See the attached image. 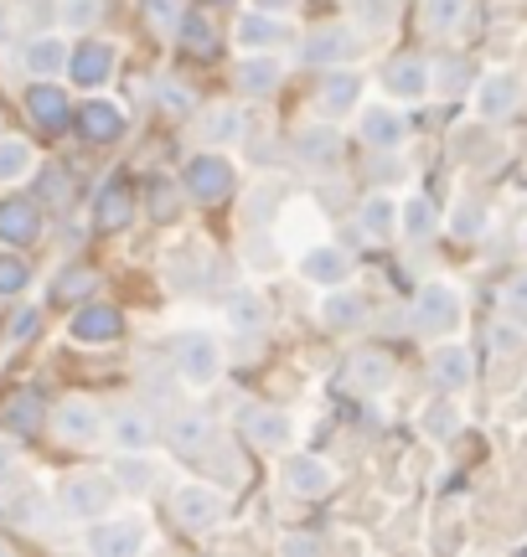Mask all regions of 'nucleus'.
<instances>
[{
  "instance_id": "41",
  "label": "nucleus",
  "mask_w": 527,
  "mask_h": 557,
  "mask_svg": "<svg viewBox=\"0 0 527 557\" xmlns=\"http://www.w3.org/2000/svg\"><path fill=\"white\" fill-rule=\"evenodd\" d=\"M470 0H425L419 5V21H425V32H434V37H445V32H455L461 21H466Z\"/></svg>"
},
{
  "instance_id": "10",
  "label": "nucleus",
  "mask_w": 527,
  "mask_h": 557,
  "mask_svg": "<svg viewBox=\"0 0 527 557\" xmlns=\"http://www.w3.org/2000/svg\"><path fill=\"white\" fill-rule=\"evenodd\" d=\"M156 438H161V429H156V418L145 413L140 403H124V408L109 413V444H114V455H150Z\"/></svg>"
},
{
  "instance_id": "34",
  "label": "nucleus",
  "mask_w": 527,
  "mask_h": 557,
  "mask_svg": "<svg viewBox=\"0 0 527 557\" xmlns=\"http://www.w3.org/2000/svg\"><path fill=\"white\" fill-rule=\"evenodd\" d=\"M248 129L244 109L238 103H212L203 114V145H212V150H223V145H238Z\"/></svg>"
},
{
  "instance_id": "27",
  "label": "nucleus",
  "mask_w": 527,
  "mask_h": 557,
  "mask_svg": "<svg viewBox=\"0 0 527 557\" xmlns=\"http://www.w3.org/2000/svg\"><path fill=\"white\" fill-rule=\"evenodd\" d=\"M357 135H363V145H372V150H399L408 135V120L399 109H388V103H367L363 120H357Z\"/></svg>"
},
{
  "instance_id": "29",
  "label": "nucleus",
  "mask_w": 527,
  "mask_h": 557,
  "mask_svg": "<svg viewBox=\"0 0 527 557\" xmlns=\"http://www.w3.org/2000/svg\"><path fill=\"white\" fill-rule=\"evenodd\" d=\"M440 227H445V218H440V207H434L429 197L399 201V238H404V243H414V248H419V243H429Z\"/></svg>"
},
{
  "instance_id": "51",
  "label": "nucleus",
  "mask_w": 527,
  "mask_h": 557,
  "mask_svg": "<svg viewBox=\"0 0 527 557\" xmlns=\"http://www.w3.org/2000/svg\"><path fill=\"white\" fill-rule=\"evenodd\" d=\"M523 346V331H512V320L491 325V351H517Z\"/></svg>"
},
{
  "instance_id": "57",
  "label": "nucleus",
  "mask_w": 527,
  "mask_h": 557,
  "mask_svg": "<svg viewBox=\"0 0 527 557\" xmlns=\"http://www.w3.org/2000/svg\"><path fill=\"white\" fill-rule=\"evenodd\" d=\"M284 553H321V542H305V537H290V542H284Z\"/></svg>"
},
{
  "instance_id": "32",
  "label": "nucleus",
  "mask_w": 527,
  "mask_h": 557,
  "mask_svg": "<svg viewBox=\"0 0 527 557\" xmlns=\"http://www.w3.org/2000/svg\"><path fill=\"white\" fill-rule=\"evenodd\" d=\"M357 227H363L372 243H393L399 238V201L383 197V191H372V197L357 207Z\"/></svg>"
},
{
  "instance_id": "8",
  "label": "nucleus",
  "mask_w": 527,
  "mask_h": 557,
  "mask_svg": "<svg viewBox=\"0 0 527 557\" xmlns=\"http://www.w3.org/2000/svg\"><path fill=\"white\" fill-rule=\"evenodd\" d=\"M238 429L254 449H269V455H284L290 449V438H295V423L284 408H269V403H248L238 408Z\"/></svg>"
},
{
  "instance_id": "52",
  "label": "nucleus",
  "mask_w": 527,
  "mask_h": 557,
  "mask_svg": "<svg viewBox=\"0 0 527 557\" xmlns=\"http://www.w3.org/2000/svg\"><path fill=\"white\" fill-rule=\"evenodd\" d=\"M248 263H254V269H269V263H280V253H274V248H269V238H248Z\"/></svg>"
},
{
  "instance_id": "55",
  "label": "nucleus",
  "mask_w": 527,
  "mask_h": 557,
  "mask_svg": "<svg viewBox=\"0 0 527 557\" xmlns=\"http://www.w3.org/2000/svg\"><path fill=\"white\" fill-rule=\"evenodd\" d=\"M248 5H259V11H274V16H290V11H295V0H248Z\"/></svg>"
},
{
  "instance_id": "5",
  "label": "nucleus",
  "mask_w": 527,
  "mask_h": 557,
  "mask_svg": "<svg viewBox=\"0 0 527 557\" xmlns=\"http://www.w3.org/2000/svg\"><path fill=\"white\" fill-rule=\"evenodd\" d=\"M233 186H238V171H233V160L223 156V150H197V156L186 160V171H182V191L192 201H228L233 197Z\"/></svg>"
},
{
  "instance_id": "50",
  "label": "nucleus",
  "mask_w": 527,
  "mask_h": 557,
  "mask_svg": "<svg viewBox=\"0 0 527 557\" xmlns=\"http://www.w3.org/2000/svg\"><path fill=\"white\" fill-rule=\"evenodd\" d=\"M21 465V449H16V434L11 429H0V480H11Z\"/></svg>"
},
{
  "instance_id": "14",
  "label": "nucleus",
  "mask_w": 527,
  "mask_h": 557,
  "mask_svg": "<svg viewBox=\"0 0 527 557\" xmlns=\"http://www.w3.org/2000/svg\"><path fill=\"white\" fill-rule=\"evenodd\" d=\"M357 47H363V37H357V26H316L310 37H305L301 58L310 62V67H342V62L357 58Z\"/></svg>"
},
{
  "instance_id": "23",
  "label": "nucleus",
  "mask_w": 527,
  "mask_h": 557,
  "mask_svg": "<svg viewBox=\"0 0 527 557\" xmlns=\"http://www.w3.org/2000/svg\"><path fill=\"white\" fill-rule=\"evenodd\" d=\"M41 238V207L32 197H5L0 201V243L11 248H32Z\"/></svg>"
},
{
  "instance_id": "44",
  "label": "nucleus",
  "mask_w": 527,
  "mask_h": 557,
  "mask_svg": "<svg viewBox=\"0 0 527 557\" xmlns=\"http://www.w3.org/2000/svg\"><path fill=\"white\" fill-rule=\"evenodd\" d=\"M26 284H32L26 259H21L16 248H11V253H0V299H21L26 295Z\"/></svg>"
},
{
  "instance_id": "31",
  "label": "nucleus",
  "mask_w": 527,
  "mask_h": 557,
  "mask_svg": "<svg viewBox=\"0 0 527 557\" xmlns=\"http://www.w3.org/2000/svg\"><path fill=\"white\" fill-rule=\"evenodd\" d=\"M346 382H352L357 393H367V398H378V393L393 387V361H388L383 351H357V357L346 361Z\"/></svg>"
},
{
  "instance_id": "18",
  "label": "nucleus",
  "mask_w": 527,
  "mask_h": 557,
  "mask_svg": "<svg viewBox=\"0 0 527 557\" xmlns=\"http://www.w3.org/2000/svg\"><path fill=\"white\" fill-rule=\"evenodd\" d=\"M68 62H73V47H68V37H58V32H37V37H26V47H21L26 78H62Z\"/></svg>"
},
{
  "instance_id": "56",
  "label": "nucleus",
  "mask_w": 527,
  "mask_h": 557,
  "mask_svg": "<svg viewBox=\"0 0 527 557\" xmlns=\"http://www.w3.org/2000/svg\"><path fill=\"white\" fill-rule=\"evenodd\" d=\"M254 201H259V207H254V222H269V201H274V186H264Z\"/></svg>"
},
{
  "instance_id": "35",
  "label": "nucleus",
  "mask_w": 527,
  "mask_h": 557,
  "mask_svg": "<svg viewBox=\"0 0 527 557\" xmlns=\"http://www.w3.org/2000/svg\"><path fill=\"white\" fill-rule=\"evenodd\" d=\"M41 423H47V413H41V398L32 387H21V393H11V398L0 403V429H11L16 438L37 434Z\"/></svg>"
},
{
  "instance_id": "39",
  "label": "nucleus",
  "mask_w": 527,
  "mask_h": 557,
  "mask_svg": "<svg viewBox=\"0 0 527 557\" xmlns=\"http://www.w3.org/2000/svg\"><path fill=\"white\" fill-rule=\"evenodd\" d=\"M186 16V0H140V21L156 37H176Z\"/></svg>"
},
{
  "instance_id": "6",
  "label": "nucleus",
  "mask_w": 527,
  "mask_h": 557,
  "mask_svg": "<svg viewBox=\"0 0 527 557\" xmlns=\"http://www.w3.org/2000/svg\"><path fill=\"white\" fill-rule=\"evenodd\" d=\"M47 423H52L58 444H68V449H88V444L109 438V413L94 398H62Z\"/></svg>"
},
{
  "instance_id": "1",
  "label": "nucleus",
  "mask_w": 527,
  "mask_h": 557,
  "mask_svg": "<svg viewBox=\"0 0 527 557\" xmlns=\"http://www.w3.org/2000/svg\"><path fill=\"white\" fill-rule=\"evenodd\" d=\"M114 500H120V480H114V470H73V475L58 485L62 517H73V521L109 517Z\"/></svg>"
},
{
  "instance_id": "48",
  "label": "nucleus",
  "mask_w": 527,
  "mask_h": 557,
  "mask_svg": "<svg viewBox=\"0 0 527 557\" xmlns=\"http://www.w3.org/2000/svg\"><path fill=\"white\" fill-rule=\"evenodd\" d=\"M502 310H507V315H527V274L502 284Z\"/></svg>"
},
{
  "instance_id": "12",
  "label": "nucleus",
  "mask_w": 527,
  "mask_h": 557,
  "mask_svg": "<svg viewBox=\"0 0 527 557\" xmlns=\"http://www.w3.org/2000/svg\"><path fill=\"white\" fill-rule=\"evenodd\" d=\"M383 88L399 103H425L434 94V62H425L419 52H399L383 67Z\"/></svg>"
},
{
  "instance_id": "45",
  "label": "nucleus",
  "mask_w": 527,
  "mask_h": 557,
  "mask_svg": "<svg viewBox=\"0 0 527 557\" xmlns=\"http://www.w3.org/2000/svg\"><path fill=\"white\" fill-rule=\"evenodd\" d=\"M94 284H99V274H94V269H68V274H58V284H52V299H58V305L88 299V295H94Z\"/></svg>"
},
{
  "instance_id": "17",
  "label": "nucleus",
  "mask_w": 527,
  "mask_h": 557,
  "mask_svg": "<svg viewBox=\"0 0 527 557\" xmlns=\"http://www.w3.org/2000/svg\"><path fill=\"white\" fill-rule=\"evenodd\" d=\"M517 103H523V78L507 73V67H497V73H487V78L476 83V114H481L487 124L512 120Z\"/></svg>"
},
{
  "instance_id": "54",
  "label": "nucleus",
  "mask_w": 527,
  "mask_h": 557,
  "mask_svg": "<svg viewBox=\"0 0 527 557\" xmlns=\"http://www.w3.org/2000/svg\"><path fill=\"white\" fill-rule=\"evenodd\" d=\"M32 331H37V310H21V315L11 320V341H26Z\"/></svg>"
},
{
  "instance_id": "20",
  "label": "nucleus",
  "mask_w": 527,
  "mask_h": 557,
  "mask_svg": "<svg viewBox=\"0 0 527 557\" xmlns=\"http://www.w3.org/2000/svg\"><path fill=\"white\" fill-rule=\"evenodd\" d=\"M166 444L186 459L207 455V449H212V418H207L203 408H176V413L166 418Z\"/></svg>"
},
{
  "instance_id": "58",
  "label": "nucleus",
  "mask_w": 527,
  "mask_h": 557,
  "mask_svg": "<svg viewBox=\"0 0 527 557\" xmlns=\"http://www.w3.org/2000/svg\"><path fill=\"white\" fill-rule=\"evenodd\" d=\"M0 553H11V547H5V542H0Z\"/></svg>"
},
{
  "instance_id": "24",
  "label": "nucleus",
  "mask_w": 527,
  "mask_h": 557,
  "mask_svg": "<svg viewBox=\"0 0 527 557\" xmlns=\"http://www.w3.org/2000/svg\"><path fill=\"white\" fill-rule=\"evenodd\" d=\"M363 88L367 78L357 73V67H326V78H321V109L331 114V120H342V114H352L357 103H363Z\"/></svg>"
},
{
  "instance_id": "4",
  "label": "nucleus",
  "mask_w": 527,
  "mask_h": 557,
  "mask_svg": "<svg viewBox=\"0 0 527 557\" xmlns=\"http://www.w3.org/2000/svg\"><path fill=\"white\" fill-rule=\"evenodd\" d=\"M171 517H176V527L182 532H218L228 521V496L218 491V485H203V480H186V485H176L171 491Z\"/></svg>"
},
{
  "instance_id": "3",
  "label": "nucleus",
  "mask_w": 527,
  "mask_h": 557,
  "mask_svg": "<svg viewBox=\"0 0 527 557\" xmlns=\"http://www.w3.org/2000/svg\"><path fill=\"white\" fill-rule=\"evenodd\" d=\"M171 367H176V377L192 393H207V387H218V377H223V341L207 336V331H186L171 346Z\"/></svg>"
},
{
  "instance_id": "36",
  "label": "nucleus",
  "mask_w": 527,
  "mask_h": 557,
  "mask_svg": "<svg viewBox=\"0 0 527 557\" xmlns=\"http://www.w3.org/2000/svg\"><path fill=\"white\" fill-rule=\"evenodd\" d=\"M103 0H58V32H68V37H88L94 26L103 21Z\"/></svg>"
},
{
  "instance_id": "47",
  "label": "nucleus",
  "mask_w": 527,
  "mask_h": 557,
  "mask_svg": "<svg viewBox=\"0 0 527 557\" xmlns=\"http://www.w3.org/2000/svg\"><path fill=\"white\" fill-rule=\"evenodd\" d=\"M425 429H429L434 438L455 434V429H461V413H455V403H434V408L425 413Z\"/></svg>"
},
{
  "instance_id": "53",
  "label": "nucleus",
  "mask_w": 527,
  "mask_h": 557,
  "mask_svg": "<svg viewBox=\"0 0 527 557\" xmlns=\"http://www.w3.org/2000/svg\"><path fill=\"white\" fill-rule=\"evenodd\" d=\"M171 197H176L171 186H156V218H161V222L176 218V201H171Z\"/></svg>"
},
{
  "instance_id": "11",
  "label": "nucleus",
  "mask_w": 527,
  "mask_h": 557,
  "mask_svg": "<svg viewBox=\"0 0 527 557\" xmlns=\"http://www.w3.org/2000/svg\"><path fill=\"white\" fill-rule=\"evenodd\" d=\"M83 547L99 557H130L145 547V521L140 517H99L88 521V537H83Z\"/></svg>"
},
{
  "instance_id": "9",
  "label": "nucleus",
  "mask_w": 527,
  "mask_h": 557,
  "mask_svg": "<svg viewBox=\"0 0 527 557\" xmlns=\"http://www.w3.org/2000/svg\"><path fill=\"white\" fill-rule=\"evenodd\" d=\"M114 67H120V52H114V41H103V37H83L78 47H73V62H68V78H73V88H83V94H99L103 83L114 78Z\"/></svg>"
},
{
  "instance_id": "13",
  "label": "nucleus",
  "mask_w": 527,
  "mask_h": 557,
  "mask_svg": "<svg viewBox=\"0 0 527 557\" xmlns=\"http://www.w3.org/2000/svg\"><path fill=\"white\" fill-rule=\"evenodd\" d=\"M290 150H295V160H301L305 171H331L342 160V129H336V120L301 124L295 139H290Z\"/></svg>"
},
{
  "instance_id": "28",
  "label": "nucleus",
  "mask_w": 527,
  "mask_h": 557,
  "mask_svg": "<svg viewBox=\"0 0 527 557\" xmlns=\"http://www.w3.org/2000/svg\"><path fill=\"white\" fill-rule=\"evenodd\" d=\"M429 377H434L440 393L461 398L470 387V377H476V372H470V351L466 346H434V351H429Z\"/></svg>"
},
{
  "instance_id": "21",
  "label": "nucleus",
  "mask_w": 527,
  "mask_h": 557,
  "mask_svg": "<svg viewBox=\"0 0 527 557\" xmlns=\"http://www.w3.org/2000/svg\"><path fill=\"white\" fill-rule=\"evenodd\" d=\"M316 320H321L326 331H336V336H346V331H357L367 320V299L352 289V284H336V289H321V305H316Z\"/></svg>"
},
{
  "instance_id": "37",
  "label": "nucleus",
  "mask_w": 527,
  "mask_h": 557,
  "mask_svg": "<svg viewBox=\"0 0 527 557\" xmlns=\"http://www.w3.org/2000/svg\"><path fill=\"white\" fill-rule=\"evenodd\" d=\"M176 41H182V52H192V58H212V52H218V26H212V16H203V11H186Z\"/></svg>"
},
{
  "instance_id": "46",
  "label": "nucleus",
  "mask_w": 527,
  "mask_h": 557,
  "mask_svg": "<svg viewBox=\"0 0 527 557\" xmlns=\"http://www.w3.org/2000/svg\"><path fill=\"white\" fill-rule=\"evenodd\" d=\"M156 103H161L171 120H192V109H197V99L186 94L182 83H171V78H161L156 83Z\"/></svg>"
},
{
  "instance_id": "33",
  "label": "nucleus",
  "mask_w": 527,
  "mask_h": 557,
  "mask_svg": "<svg viewBox=\"0 0 527 557\" xmlns=\"http://www.w3.org/2000/svg\"><path fill=\"white\" fill-rule=\"evenodd\" d=\"M32 171H37V145L21 135H0V186L11 191L21 181H32Z\"/></svg>"
},
{
  "instance_id": "15",
  "label": "nucleus",
  "mask_w": 527,
  "mask_h": 557,
  "mask_svg": "<svg viewBox=\"0 0 527 557\" xmlns=\"http://www.w3.org/2000/svg\"><path fill=\"white\" fill-rule=\"evenodd\" d=\"M68 336L78 341V346H114V341L124 336V315L114 310V305L88 299V305H78V310H73V320H68Z\"/></svg>"
},
{
  "instance_id": "19",
  "label": "nucleus",
  "mask_w": 527,
  "mask_h": 557,
  "mask_svg": "<svg viewBox=\"0 0 527 557\" xmlns=\"http://www.w3.org/2000/svg\"><path fill=\"white\" fill-rule=\"evenodd\" d=\"M73 124H78V135L88 139V145H114V139L130 129V120H124V109L114 99H94L78 103V114H73Z\"/></svg>"
},
{
  "instance_id": "38",
  "label": "nucleus",
  "mask_w": 527,
  "mask_h": 557,
  "mask_svg": "<svg viewBox=\"0 0 527 557\" xmlns=\"http://www.w3.org/2000/svg\"><path fill=\"white\" fill-rule=\"evenodd\" d=\"M130 218H135V197L124 186H103L99 207H94V222H99L103 233H120V227H130Z\"/></svg>"
},
{
  "instance_id": "43",
  "label": "nucleus",
  "mask_w": 527,
  "mask_h": 557,
  "mask_svg": "<svg viewBox=\"0 0 527 557\" xmlns=\"http://www.w3.org/2000/svg\"><path fill=\"white\" fill-rule=\"evenodd\" d=\"M470 78V62L466 58H445L434 62V99H461Z\"/></svg>"
},
{
  "instance_id": "49",
  "label": "nucleus",
  "mask_w": 527,
  "mask_h": 557,
  "mask_svg": "<svg viewBox=\"0 0 527 557\" xmlns=\"http://www.w3.org/2000/svg\"><path fill=\"white\" fill-rule=\"evenodd\" d=\"M357 16H363V26H388L393 21V0H357Z\"/></svg>"
},
{
  "instance_id": "40",
  "label": "nucleus",
  "mask_w": 527,
  "mask_h": 557,
  "mask_svg": "<svg viewBox=\"0 0 527 557\" xmlns=\"http://www.w3.org/2000/svg\"><path fill=\"white\" fill-rule=\"evenodd\" d=\"M445 227H450V238H461V243H476L481 233H487V207L481 201H455L450 207V218H445Z\"/></svg>"
},
{
  "instance_id": "59",
  "label": "nucleus",
  "mask_w": 527,
  "mask_h": 557,
  "mask_svg": "<svg viewBox=\"0 0 527 557\" xmlns=\"http://www.w3.org/2000/svg\"><path fill=\"white\" fill-rule=\"evenodd\" d=\"M218 5H223V0H218Z\"/></svg>"
},
{
  "instance_id": "26",
  "label": "nucleus",
  "mask_w": 527,
  "mask_h": 557,
  "mask_svg": "<svg viewBox=\"0 0 527 557\" xmlns=\"http://www.w3.org/2000/svg\"><path fill=\"white\" fill-rule=\"evenodd\" d=\"M26 114L41 124V129H68L73 124V103L58 88V78H37L26 88Z\"/></svg>"
},
{
  "instance_id": "22",
  "label": "nucleus",
  "mask_w": 527,
  "mask_h": 557,
  "mask_svg": "<svg viewBox=\"0 0 527 557\" xmlns=\"http://www.w3.org/2000/svg\"><path fill=\"white\" fill-rule=\"evenodd\" d=\"M233 41H238V52H280L284 16H274V11H259V5H248L244 16L233 21Z\"/></svg>"
},
{
  "instance_id": "16",
  "label": "nucleus",
  "mask_w": 527,
  "mask_h": 557,
  "mask_svg": "<svg viewBox=\"0 0 527 557\" xmlns=\"http://www.w3.org/2000/svg\"><path fill=\"white\" fill-rule=\"evenodd\" d=\"M352 274H357V259L346 253L342 243H316V248L301 259V278H305V284H316V289L352 284Z\"/></svg>"
},
{
  "instance_id": "25",
  "label": "nucleus",
  "mask_w": 527,
  "mask_h": 557,
  "mask_svg": "<svg viewBox=\"0 0 527 557\" xmlns=\"http://www.w3.org/2000/svg\"><path fill=\"white\" fill-rule=\"evenodd\" d=\"M233 83H238L244 99H269V94L284 83V62L274 58V52H244V58H238V78Z\"/></svg>"
},
{
  "instance_id": "42",
  "label": "nucleus",
  "mask_w": 527,
  "mask_h": 557,
  "mask_svg": "<svg viewBox=\"0 0 527 557\" xmlns=\"http://www.w3.org/2000/svg\"><path fill=\"white\" fill-rule=\"evenodd\" d=\"M114 480H120L124 496H145V491L156 485V465H150V455H120Z\"/></svg>"
},
{
  "instance_id": "7",
  "label": "nucleus",
  "mask_w": 527,
  "mask_h": 557,
  "mask_svg": "<svg viewBox=\"0 0 527 557\" xmlns=\"http://www.w3.org/2000/svg\"><path fill=\"white\" fill-rule=\"evenodd\" d=\"M280 485L295 500H326L336 491V465L321 455H305V449H290L280 459Z\"/></svg>"
},
{
  "instance_id": "2",
  "label": "nucleus",
  "mask_w": 527,
  "mask_h": 557,
  "mask_svg": "<svg viewBox=\"0 0 527 557\" xmlns=\"http://www.w3.org/2000/svg\"><path fill=\"white\" fill-rule=\"evenodd\" d=\"M461 315H466V299H461V289H455L450 278H429V284H419V295H414V305H408L414 331L429 336V341L450 336V331L461 325Z\"/></svg>"
},
{
  "instance_id": "30",
  "label": "nucleus",
  "mask_w": 527,
  "mask_h": 557,
  "mask_svg": "<svg viewBox=\"0 0 527 557\" xmlns=\"http://www.w3.org/2000/svg\"><path fill=\"white\" fill-rule=\"evenodd\" d=\"M223 320L238 331V336H259L264 325H269V305H264L259 289H233V295L223 299Z\"/></svg>"
}]
</instances>
